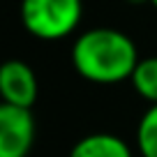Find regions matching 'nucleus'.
Wrapping results in <instances>:
<instances>
[{
  "instance_id": "f257e3e1",
  "label": "nucleus",
  "mask_w": 157,
  "mask_h": 157,
  "mask_svg": "<svg viewBox=\"0 0 157 157\" xmlns=\"http://www.w3.org/2000/svg\"><path fill=\"white\" fill-rule=\"evenodd\" d=\"M72 63L83 78L111 86L132 78L139 53L125 33L113 28H93L74 42Z\"/></svg>"
},
{
  "instance_id": "f03ea898",
  "label": "nucleus",
  "mask_w": 157,
  "mask_h": 157,
  "mask_svg": "<svg viewBox=\"0 0 157 157\" xmlns=\"http://www.w3.org/2000/svg\"><path fill=\"white\" fill-rule=\"evenodd\" d=\"M81 0H23L21 21L25 30L39 39L67 37L81 21Z\"/></svg>"
},
{
  "instance_id": "7ed1b4c3",
  "label": "nucleus",
  "mask_w": 157,
  "mask_h": 157,
  "mask_svg": "<svg viewBox=\"0 0 157 157\" xmlns=\"http://www.w3.org/2000/svg\"><path fill=\"white\" fill-rule=\"evenodd\" d=\"M35 143V118L30 109L0 102V157H28Z\"/></svg>"
},
{
  "instance_id": "20e7f679",
  "label": "nucleus",
  "mask_w": 157,
  "mask_h": 157,
  "mask_svg": "<svg viewBox=\"0 0 157 157\" xmlns=\"http://www.w3.org/2000/svg\"><path fill=\"white\" fill-rule=\"evenodd\" d=\"M0 97L14 106L30 109L37 99V76L23 60H5L0 65Z\"/></svg>"
},
{
  "instance_id": "39448f33",
  "label": "nucleus",
  "mask_w": 157,
  "mask_h": 157,
  "mask_svg": "<svg viewBox=\"0 0 157 157\" xmlns=\"http://www.w3.org/2000/svg\"><path fill=\"white\" fill-rule=\"evenodd\" d=\"M69 157H132L129 146L116 134L97 132L78 139Z\"/></svg>"
},
{
  "instance_id": "423d86ee",
  "label": "nucleus",
  "mask_w": 157,
  "mask_h": 157,
  "mask_svg": "<svg viewBox=\"0 0 157 157\" xmlns=\"http://www.w3.org/2000/svg\"><path fill=\"white\" fill-rule=\"evenodd\" d=\"M132 86L143 99L157 104V56L143 58L136 63L132 72Z\"/></svg>"
},
{
  "instance_id": "0eeeda50",
  "label": "nucleus",
  "mask_w": 157,
  "mask_h": 157,
  "mask_svg": "<svg viewBox=\"0 0 157 157\" xmlns=\"http://www.w3.org/2000/svg\"><path fill=\"white\" fill-rule=\"evenodd\" d=\"M136 146L143 157H157V104H152L139 120Z\"/></svg>"
},
{
  "instance_id": "6e6552de",
  "label": "nucleus",
  "mask_w": 157,
  "mask_h": 157,
  "mask_svg": "<svg viewBox=\"0 0 157 157\" xmlns=\"http://www.w3.org/2000/svg\"><path fill=\"white\" fill-rule=\"evenodd\" d=\"M132 5H143V2H150V0H129Z\"/></svg>"
},
{
  "instance_id": "1a4fd4ad",
  "label": "nucleus",
  "mask_w": 157,
  "mask_h": 157,
  "mask_svg": "<svg viewBox=\"0 0 157 157\" xmlns=\"http://www.w3.org/2000/svg\"><path fill=\"white\" fill-rule=\"evenodd\" d=\"M150 5H152V7H155V10H157V0H150Z\"/></svg>"
}]
</instances>
